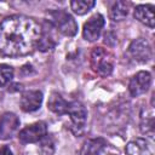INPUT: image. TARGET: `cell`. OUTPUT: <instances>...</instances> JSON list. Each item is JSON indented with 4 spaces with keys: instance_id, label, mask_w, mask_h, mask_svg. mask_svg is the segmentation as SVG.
Listing matches in <instances>:
<instances>
[{
    "instance_id": "cell-17",
    "label": "cell",
    "mask_w": 155,
    "mask_h": 155,
    "mask_svg": "<svg viewBox=\"0 0 155 155\" xmlns=\"http://www.w3.org/2000/svg\"><path fill=\"white\" fill-rule=\"evenodd\" d=\"M94 5H96V2L92 0H75V1L70 2V7H71L73 12L79 16L87 13Z\"/></svg>"
},
{
    "instance_id": "cell-1",
    "label": "cell",
    "mask_w": 155,
    "mask_h": 155,
    "mask_svg": "<svg viewBox=\"0 0 155 155\" xmlns=\"http://www.w3.org/2000/svg\"><path fill=\"white\" fill-rule=\"evenodd\" d=\"M42 27L24 15H12L0 23V52L8 57L31 53L40 41Z\"/></svg>"
},
{
    "instance_id": "cell-4",
    "label": "cell",
    "mask_w": 155,
    "mask_h": 155,
    "mask_svg": "<svg viewBox=\"0 0 155 155\" xmlns=\"http://www.w3.org/2000/svg\"><path fill=\"white\" fill-rule=\"evenodd\" d=\"M67 114L70 116V131L74 133V136L79 137L84 133L86 120H87V110L85 105L78 101H73L68 104Z\"/></svg>"
},
{
    "instance_id": "cell-3",
    "label": "cell",
    "mask_w": 155,
    "mask_h": 155,
    "mask_svg": "<svg viewBox=\"0 0 155 155\" xmlns=\"http://www.w3.org/2000/svg\"><path fill=\"white\" fill-rule=\"evenodd\" d=\"M91 68L101 78L109 76L114 70V56L103 47H94L91 52Z\"/></svg>"
},
{
    "instance_id": "cell-15",
    "label": "cell",
    "mask_w": 155,
    "mask_h": 155,
    "mask_svg": "<svg viewBox=\"0 0 155 155\" xmlns=\"http://www.w3.org/2000/svg\"><path fill=\"white\" fill-rule=\"evenodd\" d=\"M140 131L142 133L149 136L150 138L154 136V113L153 109L143 110L140 114Z\"/></svg>"
},
{
    "instance_id": "cell-6",
    "label": "cell",
    "mask_w": 155,
    "mask_h": 155,
    "mask_svg": "<svg viewBox=\"0 0 155 155\" xmlns=\"http://www.w3.org/2000/svg\"><path fill=\"white\" fill-rule=\"evenodd\" d=\"M128 52H130L131 57L139 63H145V62L150 61L153 57L151 46L148 42V40L143 39V38H138V39L133 40L128 47Z\"/></svg>"
},
{
    "instance_id": "cell-2",
    "label": "cell",
    "mask_w": 155,
    "mask_h": 155,
    "mask_svg": "<svg viewBox=\"0 0 155 155\" xmlns=\"http://www.w3.org/2000/svg\"><path fill=\"white\" fill-rule=\"evenodd\" d=\"M48 23L65 36H74L78 33V23L71 15L64 10H51L47 12Z\"/></svg>"
},
{
    "instance_id": "cell-12",
    "label": "cell",
    "mask_w": 155,
    "mask_h": 155,
    "mask_svg": "<svg viewBox=\"0 0 155 155\" xmlns=\"http://www.w3.org/2000/svg\"><path fill=\"white\" fill-rule=\"evenodd\" d=\"M126 155H154V145L144 138H136L127 143L125 148Z\"/></svg>"
},
{
    "instance_id": "cell-5",
    "label": "cell",
    "mask_w": 155,
    "mask_h": 155,
    "mask_svg": "<svg viewBox=\"0 0 155 155\" xmlns=\"http://www.w3.org/2000/svg\"><path fill=\"white\" fill-rule=\"evenodd\" d=\"M46 136H47V126L44 121H39L21 130L18 133V139L23 144H33L40 142Z\"/></svg>"
},
{
    "instance_id": "cell-11",
    "label": "cell",
    "mask_w": 155,
    "mask_h": 155,
    "mask_svg": "<svg viewBox=\"0 0 155 155\" xmlns=\"http://www.w3.org/2000/svg\"><path fill=\"white\" fill-rule=\"evenodd\" d=\"M80 155H109V144L103 138H92L84 143Z\"/></svg>"
},
{
    "instance_id": "cell-8",
    "label": "cell",
    "mask_w": 155,
    "mask_h": 155,
    "mask_svg": "<svg viewBox=\"0 0 155 155\" xmlns=\"http://www.w3.org/2000/svg\"><path fill=\"white\" fill-rule=\"evenodd\" d=\"M104 23H105L104 17L101 13L93 15L84 24V28H82V36H84V39L87 40V41H96L99 38L101 33H102Z\"/></svg>"
},
{
    "instance_id": "cell-13",
    "label": "cell",
    "mask_w": 155,
    "mask_h": 155,
    "mask_svg": "<svg viewBox=\"0 0 155 155\" xmlns=\"http://www.w3.org/2000/svg\"><path fill=\"white\" fill-rule=\"evenodd\" d=\"M133 16L138 22L143 23L144 25L149 28H154L155 19H154V6L153 5L145 4V5L136 6L133 11Z\"/></svg>"
},
{
    "instance_id": "cell-16",
    "label": "cell",
    "mask_w": 155,
    "mask_h": 155,
    "mask_svg": "<svg viewBox=\"0 0 155 155\" xmlns=\"http://www.w3.org/2000/svg\"><path fill=\"white\" fill-rule=\"evenodd\" d=\"M128 10H130V2H127V1H116L110 7L109 16L113 21L119 22V21H122L128 15Z\"/></svg>"
},
{
    "instance_id": "cell-19",
    "label": "cell",
    "mask_w": 155,
    "mask_h": 155,
    "mask_svg": "<svg viewBox=\"0 0 155 155\" xmlns=\"http://www.w3.org/2000/svg\"><path fill=\"white\" fill-rule=\"evenodd\" d=\"M0 155H13V153H12V150L7 145H4L0 149Z\"/></svg>"
},
{
    "instance_id": "cell-9",
    "label": "cell",
    "mask_w": 155,
    "mask_h": 155,
    "mask_svg": "<svg viewBox=\"0 0 155 155\" xmlns=\"http://www.w3.org/2000/svg\"><path fill=\"white\" fill-rule=\"evenodd\" d=\"M19 128V119L13 113H5L0 117V139L12 138Z\"/></svg>"
},
{
    "instance_id": "cell-18",
    "label": "cell",
    "mask_w": 155,
    "mask_h": 155,
    "mask_svg": "<svg viewBox=\"0 0 155 155\" xmlns=\"http://www.w3.org/2000/svg\"><path fill=\"white\" fill-rule=\"evenodd\" d=\"M13 78V68L8 64H0V87L6 86Z\"/></svg>"
},
{
    "instance_id": "cell-10",
    "label": "cell",
    "mask_w": 155,
    "mask_h": 155,
    "mask_svg": "<svg viewBox=\"0 0 155 155\" xmlns=\"http://www.w3.org/2000/svg\"><path fill=\"white\" fill-rule=\"evenodd\" d=\"M44 96L39 90H29L25 91L21 97V109L25 113H31L38 110L41 107Z\"/></svg>"
},
{
    "instance_id": "cell-7",
    "label": "cell",
    "mask_w": 155,
    "mask_h": 155,
    "mask_svg": "<svg viewBox=\"0 0 155 155\" xmlns=\"http://www.w3.org/2000/svg\"><path fill=\"white\" fill-rule=\"evenodd\" d=\"M150 84H151L150 73L142 70L131 78L130 84H128V91L132 97H138L149 90Z\"/></svg>"
},
{
    "instance_id": "cell-14",
    "label": "cell",
    "mask_w": 155,
    "mask_h": 155,
    "mask_svg": "<svg viewBox=\"0 0 155 155\" xmlns=\"http://www.w3.org/2000/svg\"><path fill=\"white\" fill-rule=\"evenodd\" d=\"M68 102L57 92H53L51 93L50 98H48V102H47V107L48 109L57 114V115H64L67 114V110H68Z\"/></svg>"
}]
</instances>
